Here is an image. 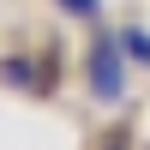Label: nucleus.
I'll use <instances>...</instances> for the list:
<instances>
[{
	"mask_svg": "<svg viewBox=\"0 0 150 150\" xmlns=\"http://www.w3.org/2000/svg\"><path fill=\"white\" fill-rule=\"evenodd\" d=\"M120 36V48L132 54V66H150V30L144 24H126V30H114Z\"/></svg>",
	"mask_w": 150,
	"mask_h": 150,
	"instance_id": "2",
	"label": "nucleus"
},
{
	"mask_svg": "<svg viewBox=\"0 0 150 150\" xmlns=\"http://www.w3.org/2000/svg\"><path fill=\"white\" fill-rule=\"evenodd\" d=\"M60 12H72V18H84V24H96L102 18V0H54Z\"/></svg>",
	"mask_w": 150,
	"mask_h": 150,
	"instance_id": "3",
	"label": "nucleus"
},
{
	"mask_svg": "<svg viewBox=\"0 0 150 150\" xmlns=\"http://www.w3.org/2000/svg\"><path fill=\"white\" fill-rule=\"evenodd\" d=\"M126 66H132V54L120 48V36H96V42H90L84 78H90V96H96V102H120V96H126Z\"/></svg>",
	"mask_w": 150,
	"mask_h": 150,
	"instance_id": "1",
	"label": "nucleus"
}]
</instances>
